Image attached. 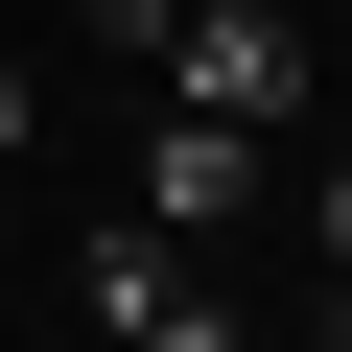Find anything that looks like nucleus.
Listing matches in <instances>:
<instances>
[{
    "label": "nucleus",
    "instance_id": "obj_2",
    "mask_svg": "<svg viewBox=\"0 0 352 352\" xmlns=\"http://www.w3.org/2000/svg\"><path fill=\"white\" fill-rule=\"evenodd\" d=\"M188 258H212V235H164V212H118V235L71 258V305H94L118 352H212V282H188Z\"/></svg>",
    "mask_w": 352,
    "mask_h": 352
},
{
    "label": "nucleus",
    "instance_id": "obj_5",
    "mask_svg": "<svg viewBox=\"0 0 352 352\" xmlns=\"http://www.w3.org/2000/svg\"><path fill=\"white\" fill-rule=\"evenodd\" d=\"M305 212H329V282H352V164H329V188H305Z\"/></svg>",
    "mask_w": 352,
    "mask_h": 352
},
{
    "label": "nucleus",
    "instance_id": "obj_4",
    "mask_svg": "<svg viewBox=\"0 0 352 352\" xmlns=\"http://www.w3.org/2000/svg\"><path fill=\"white\" fill-rule=\"evenodd\" d=\"M71 24H94V47H141V71H164V24H188V0H71Z\"/></svg>",
    "mask_w": 352,
    "mask_h": 352
},
{
    "label": "nucleus",
    "instance_id": "obj_1",
    "mask_svg": "<svg viewBox=\"0 0 352 352\" xmlns=\"http://www.w3.org/2000/svg\"><path fill=\"white\" fill-rule=\"evenodd\" d=\"M164 94H212V118L282 141V118L329 94V71H305V0H188V24H164Z\"/></svg>",
    "mask_w": 352,
    "mask_h": 352
},
{
    "label": "nucleus",
    "instance_id": "obj_6",
    "mask_svg": "<svg viewBox=\"0 0 352 352\" xmlns=\"http://www.w3.org/2000/svg\"><path fill=\"white\" fill-rule=\"evenodd\" d=\"M0 164H24V71H0Z\"/></svg>",
    "mask_w": 352,
    "mask_h": 352
},
{
    "label": "nucleus",
    "instance_id": "obj_3",
    "mask_svg": "<svg viewBox=\"0 0 352 352\" xmlns=\"http://www.w3.org/2000/svg\"><path fill=\"white\" fill-rule=\"evenodd\" d=\"M258 164H282L258 118H212V94H164V141H141V212H164V235H235V212H258Z\"/></svg>",
    "mask_w": 352,
    "mask_h": 352
}]
</instances>
